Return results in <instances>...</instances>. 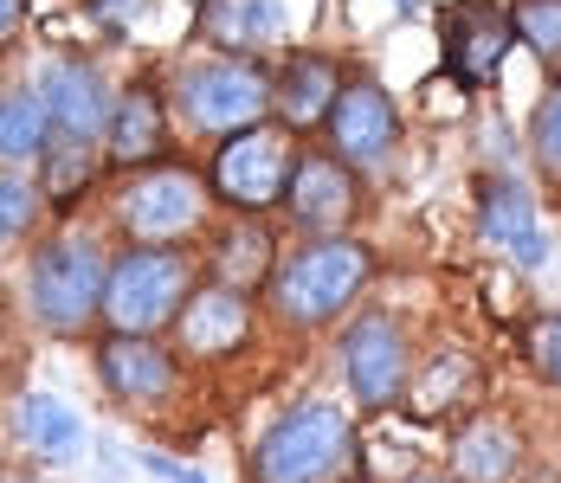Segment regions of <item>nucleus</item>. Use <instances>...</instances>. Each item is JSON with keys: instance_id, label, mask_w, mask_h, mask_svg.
<instances>
[{"instance_id": "obj_1", "label": "nucleus", "mask_w": 561, "mask_h": 483, "mask_svg": "<svg viewBox=\"0 0 561 483\" xmlns=\"http://www.w3.org/2000/svg\"><path fill=\"white\" fill-rule=\"evenodd\" d=\"M368 271H375V258H368V245H355V239H317V245H304L290 265L278 271V310L284 322H330L342 317L348 303H355V290L368 284Z\"/></svg>"}, {"instance_id": "obj_2", "label": "nucleus", "mask_w": 561, "mask_h": 483, "mask_svg": "<svg viewBox=\"0 0 561 483\" xmlns=\"http://www.w3.org/2000/svg\"><path fill=\"white\" fill-rule=\"evenodd\" d=\"M348 458V419L336 406H297L259 438L252 478L259 483H323Z\"/></svg>"}, {"instance_id": "obj_3", "label": "nucleus", "mask_w": 561, "mask_h": 483, "mask_svg": "<svg viewBox=\"0 0 561 483\" xmlns=\"http://www.w3.org/2000/svg\"><path fill=\"white\" fill-rule=\"evenodd\" d=\"M187 303V258L169 252V245H136L129 258L111 265V284H104V317L129 335H149L169 317H181Z\"/></svg>"}, {"instance_id": "obj_4", "label": "nucleus", "mask_w": 561, "mask_h": 483, "mask_svg": "<svg viewBox=\"0 0 561 483\" xmlns=\"http://www.w3.org/2000/svg\"><path fill=\"white\" fill-rule=\"evenodd\" d=\"M290 168H297L290 129H278V123H252V129H239V136L220 149V161H214V187H220L226 207L259 214V207H278L284 200Z\"/></svg>"}, {"instance_id": "obj_5", "label": "nucleus", "mask_w": 561, "mask_h": 483, "mask_svg": "<svg viewBox=\"0 0 561 483\" xmlns=\"http://www.w3.org/2000/svg\"><path fill=\"white\" fill-rule=\"evenodd\" d=\"M104 284H111V265L91 239H53L33 258V310L53 329H84L104 303Z\"/></svg>"}, {"instance_id": "obj_6", "label": "nucleus", "mask_w": 561, "mask_h": 483, "mask_svg": "<svg viewBox=\"0 0 561 483\" xmlns=\"http://www.w3.org/2000/svg\"><path fill=\"white\" fill-rule=\"evenodd\" d=\"M278 97V84L252 65V58H207L181 78V110L201 123V129H252L265 104Z\"/></svg>"}, {"instance_id": "obj_7", "label": "nucleus", "mask_w": 561, "mask_h": 483, "mask_svg": "<svg viewBox=\"0 0 561 483\" xmlns=\"http://www.w3.org/2000/svg\"><path fill=\"white\" fill-rule=\"evenodd\" d=\"M123 226L142 245H174L181 232L201 226V181L187 168H149L142 181L123 187Z\"/></svg>"}, {"instance_id": "obj_8", "label": "nucleus", "mask_w": 561, "mask_h": 483, "mask_svg": "<svg viewBox=\"0 0 561 483\" xmlns=\"http://www.w3.org/2000/svg\"><path fill=\"white\" fill-rule=\"evenodd\" d=\"M39 104L53 116L58 142H98L116 116L104 78H98L91 65H78V58H53V65L39 71Z\"/></svg>"}, {"instance_id": "obj_9", "label": "nucleus", "mask_w": 561, "mask_h": 483, "mask_svg": "<svg viewBox=\"0 0 561 483\" xmlns=\"http://www.w3.org/2000/svg\"><path fill=\"white\" fill-rule=\"evenodd\" d=\"M342 368H348V387L362 406H388L407 380V342L393 317H362L348 335H342Z\"/></svg>"}, {"instance_id": "obj_10", "label": "nucleus", "mask_w": 561, "mask_h": 483, "mask_svg": "<svg viewBox=\"0 0 561 483\" xmlns=\"http://www.w3.org/2000/svg\"><path fill=\"white\" fill-rule=\"evenodd\" d=\"M510 39H516L510 13L484 7V0H458V7L446 13L451 78H458V84H491V78H497V65H504V53H510Z\"/></svg>"}, {"instance_id": "obj_11", "label": "nucleus", "mask_w": 561, "mask_h": 483, "mask_svg": "<svg viewBox=\"0 0 561 483\" xmlns=\"http://www.w3.org/2000/svg\"><path fill=\"white\" fill-rule=\"evenodd\" d=\"M400 136V116H393V97L381 84H342L336 110H330V142H336L342 161H381Z\"/></svg>"}, {"instance_id": "obj_12", "label": "nucleus", "mask_w": 561, "mask_h": 483, "mask_svg": "<svg viewBox=\"0 0 561 483\" xmlns=\"http://www.w3.org/2000/svg\"><path fill=\"white\" fill-rule=\"evenodd\" d=\"M284 207L304 219L310 232H336V226L355 219V174L336 156H297L290 187H284Z\"/></svg>"}, {"instance_id": "obj_13", "label": "nucleus", "mask_w": 561, "mask_h": 483, "mask_svg": "<svg viewBox=\"0 0 561 483\" xmlns=\"http://www.w3.org/2000/svg\"><path fill=\"white\" fill-rule=\"evenodd\" d=\"M98 368L123 400H162L174 387V355L156 342V335H111L98 348Z\"/></svg>"}, {"instance_id": "obj_14", "label": "nucleus", "mask_w": 561, "mask_h": 483, "mask_svg": "<svg viewBox=\"0 0 561 483\" xmlns=\"http://www.w3.org/2000/svg\"><path fill=\"white\" fill-rule=\"evenodd\" d=\"M201 33L220 46V53H265L290 33V13L278 0H214L201 13Z\"/></svg>"}, {"instance_id": "obj_15", "label": "nucleus", "mask_w": 561, "mask_h": 483, "mask_svg": "<svg viewBox=\"0 0 561 483\" xmlns=\"http://www.w3.org/2000/svg\"><path fill=\"white\" fill-rule=\"evenodd\" d=\"M252 335V310H245V297H232V290H201V297H187L181 303V342L194 348V355H232L239 342Z\"/></svg>"}, {"instance_id": "obj_16", "label": "nucleus", "mask_w": 561, "mask_h": 483, "mask_svg": "<svg viewBox=\"0 0 561 483\" xmlns=\"http://www.w3.org/2000/svg\"><path fill=\"white\" fill-rule=\"evenodd\" d=\"M478 226H484L491 245H504L510 258H523V265H536V258L549 252V245H542V226H536V207H529V194H523L516 181H491V187H484Z\"/></svg>"}, {"instance_id": "obj_17", "label": "nucleus", "mask_w": 561, "mask_h": 483, "mask_svg": "<svg viewBox=\"0 0 561 483\" xmlns=\"http://www.w3.org/2000/svg\"><path fill=\"white\" fill-rule=\"evenodd\" d=\"M516 464H523V445H516V432H510L504 419H478V426L451 445L458 483H510Z\"/></svg>"}, {"instance_id": "obj_18", "label": "nucleus", "mask_w": 561, "mask_h": 483, "mask_svg": "<svg viewBox=\"0 0 561 483\" xmlns=\"http://www.w3.org/2000/svg\"><path fill=\"white\" fill-rule=\"evenodd\" d=\"M342 84H336V65L330 58H290L278 78V110L297 123V129H310V123H330V110H336Z\"/></svg>"}, {"instance_id": "obj_19", "label": "nucleus", "mask_w": 561, "mask_h": 483, "mask_svg": "<svg viewBox=\"0 0 561 483\" xmlns=\"http://www.w3.org/2000/svg\"><path fill=\"white\" fill-rule=\"evenodd\" d=\"M272 277V232H259V226H226L220 245H214V284L232 290V297H245V290H259Z\"/></svg>"}, {"instance_id": "obj_20", "label": "nucleus", "mask_w": 561, "mask_h": 483, "mask_svg": "<svg viewBox=\"0 0 561 483\" xmlns=\"http://www.w3.org/2000/svg\"><path fill=\"white\" fill-rule=\"evenodd\" d=\"M13 419H20V438H26L39 458H53V464L78 458V445H84V426H78V413H71L65 400H53V393H26Z\"/></svg>"}, {"instance_id": "obj_21", "label": "nucleus", "mask_w": 561, "mask_h": 483, "mask_svg": "<svg viewBox=\"0 0 561 483\" xmlns=\"http://www.w3.org/2000/svg\"><path fill=\"white\" fill-rule=\"evenodd\" d=\"M156 149H162V104H156V91H123L116 116H111V161L136 168Z\"/></svg>"}, {"instance_id": "obj_22", "label": "nucleus", "mask_w": 561, "mask_h": 483, "mask_svg": "<svg viewBox=\"0 0 561 483\" xmlns=\"http://www.w3.org/2000/svg\"><path fill=\"white\" fill-rule=\"evenodd\" d=\"M478 393V361L471 355H439L420 387H413V419H446L458 400H471Z\"/></svg>"}, {"instance_id": "obj_23", "label": "nucleus", "mask_w": 561, "mask_h": 483, "mask_svg": "<svg viewBox=\"0 0 561 483\" xmlns=\"http://www.w3.org/2000/svg\"><path fill=\"white\" fill-rule=\"evenodd\" d=\"M46 104L39 91H0V161H26L46 149Z\"/></svg>"}, {"instance_id": "obj_24", "label": "nucleus", "mask_w": 561, "mask_h": 483, "mask_svg": "<svg viewBox=\"0 0 561 483\" xmlns=\"http://www.w3.org/2000/svg\"><path fill=\"white\" fill-rule=\"evenodd\" d=\"M510 26L529 53H542L549 65H561V0H516L510 7Z\"/></svg>"}, {"instance_id": "obj_25", "label": "nucleus", "mask_w": 561, "mask_h": 483, "mask_svg": "<svg viewBox=\"0 0 561 483\" xmlns=\"http://www.w3.org/2000/svg\"><path fill=\"white\" fill-rule=\"evenodd\" d=\"M91 142H53L46 149V200H78L91 181Z\"/></svg>"}, {"instance_id": "obj_26", "label": "nucleus", "mask_w": 561, "mask_h": 483, "mask_svg": "<svg viewBox=\"0 0 561 483\" xmlns=\"http://www.w3.org/2000/svg\"><path fill=\"white\" fill-rule=\"evenodd\" d=\"M39 214V194H33V181H20V174H0V239H20L26 226Z\"/></svg>"}, {"instance_id": "obj_27", "label": "nucleus", "mask_w": 561, "mask_h": 483, "mask_svg": "<svg viewBox=\"0 0 561 483\" xmlns=\"http://www.w3.org/2000/svg\"><path fill=\"white\" fill-rule=\"evenodd\" d=\"M529 361L542 368V380L561 387V317H542L536 329H529Z\"/></svg>"}, {"instance_id": "obj_28", "label": "nucleus", "mask_w": 561, "mask_h": 483, "mask_svg": "<svg viewBox=\"0 0 561 483\" xmlns=\"http://www.w3.org/2000/svg\"><path fill=\"white\" fill-rule=\"evenodd\" d=\"M536 156H542L549 174H561V91L542 104V116H536Z\"/></svg>"}, {"instance_id": "obj_29", "label": "nucleus", "mask_w": 561, "mask_h": 483, "mask_svg": "<svg viewBox=\"0 0 561 483\" xmlns=\"http://www.w3.org/2000/svg\"><path fill=\"white\" fill-rule=\"evenodd\" d=\"M20 13H26V0H0V39L20 26Z\"/></svg>"}, {"instance_id": "obj_30", "label": "nucleus", "mask_w": 561, "mask_h": 483, "mask_svg": "<svg viewBox=\"0 0 561 483\" xmlns=\"http://www.w3.org/2000/svg\"><path fill=\"white\" fill-rule=\"evenodd\" d=\"M413 483H439V478H413Z\"/></svg>"}, {"instance_id": "obj_31", "label": "nucleus", "mask_w": 561, "mask_h": 483, "mask_svg": "<svg viewBox=\"0 0 561 483\" xmlns=\"http://www.w3.org/2000/svg\"><path fill=\"white\" fill-rule=\"evenodd\" d=\"M400 7H420V0H400Z\"/></svg>"}, {"instance_id": "obj_32", "label": "nucleus", "mask_w": 561, "mask_h": 483, "mask_svg": "<svg viewBox=\"0 0 561 483\" xmlns=\"http://www.w3.org/2000/svg\"><path fill=\"white\" fill-rule=\"evenodd\" d=\"M201 7H214V0H201Z\"/></svg>"}]
</instances>
